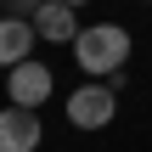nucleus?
Returning a JSON list of instances; mask_svg holds the SVG:
<instances>
[{"label":"nucleus","instance_id":"20e7f679","mask_svg":"<svg viewBox=\"0 0 152 152\" xmlns=\"http://www.w3.org/2000/svg\"><path fill=\"white\" fill-rule=\"evenodd\" d=\"M34 34H39L45 45H73V39H79V6L45 0V6L34 11Z\"/></svg>","mask_w":152,"mask_h":152},{"label":"nucleus","instance_id":"0eeeda50","mask_svg":"<svg viewBox=\"0 0 152 152\" xmlns=\"http://www.w3.org/2000/svg\"><path fill=\"white\" fill-rule=\"evenodd\" d=\"M11 6H17V17H34V11H39L45 0H11Z\"/></svg>","mask_w":152,"mask_h":152},{"label":"nucleus","instance_id":"f257e3e1","mask_svg":"<svg viewBox=\"0 0 152 152\" xmlns=\"http://www.w3.org/2000/svg\"><path fill=\"white\" fill-rule=\"evenodd\" d=\"M73 62H79L90 79H113V73L130 62V34H124L118 23H90V28H79V39H73Z\"/></svg>","mask_w":152,"mask_h":152},{"label":"nucleus","instance_id":"423d86ee","mask_svg":"<svg viewBox=\"0 0 152 152\" xmlns=\"http://www.w3.org/2000/svg\"><path fill=\"white\" fill-rule=\"evenodd\" d=\"M34 17H0V68H17V62H28V51H34Z\"/></svg>","mask_w":152,"mask_h":152},{"label":"nucleus","instance_id":"7ed1b4c3","mask_svg":"<svg viewBox=\"0 0 152 152\" xmlns=\"http://www.w3.org/2000/svg\"><path fill=\"white\" fill-rule=\"evenodd\" d=\"M11 79H6V96H11V107H45L51 102V90H56V79H51V68L39 62V56H28V62H17V68H6Z\"/></svg>","mask_w":152,"mask_h":152},{"label":"nucleus","instance_id":"39448f33","mask_svg":"<svg viewBox=\"0 0 152 152\" xmlns=\"http://www.w3.org/2000/svg\"><path fill=\"white\" fill-rule=\"evenodd\" d=\"M39 113L34 107H0V152H34L39 147Z\"/></svg>","mask_w":152,"mask_h":152},{"label":"nucleus","instance_id":"f03ea898","mask_svg":"<svg viewBox=\"0 0 152 152\" xmlns=\"http://www.w3.org/2000/svg\"><path fill=\"white\" fill-rule=\"evenodd\" d=\"M113 113H118V90H113V79H90V85L68 90V124H73V130H107Z\"/></svg>","mask_w":152,"mask_h":152},{"label":"nucleus","instance_id":"6e6552de","mask_svg":"<svg viewBox=\"0 0 152 152\" xmlns=\"http://www.w3.org/2000/svg\"><path fill=\"white\" fill-rule=\"evenodd\" d=\"M68 6H85V0H68Z\"/></svg>","mask_w":152,"mask_h":152}]
</instances>
